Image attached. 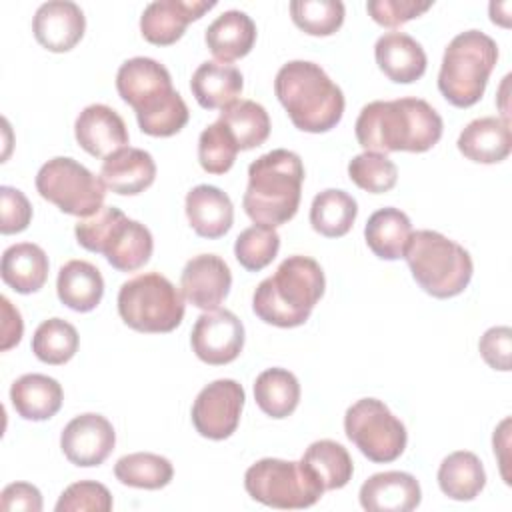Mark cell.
Here are the masks:
<instances>
[{"label":"cell","instance_id":"3","mask_svg":"<svg viewBox=\"0 0 512 512\" xmlns=\"http://www.w3.org/2000/svg\"><path fill=\"white\" fill-rule=\"evenodd\" d=\"M326 288L320 264L302 254L288 256L264 278L252 296L254 314L278 328L302 326Z\"/></svg>","mask_w":512,"mask_h":512},{"label":"cell","instance_id":"2","mask_svg":"<svg viewBox=\"0 0 512 512\" xmlns=\"http://www.w3.org/2000/svg\"><path fill=\"white\" fill-rule=\"evenodd\" d=\"M116 90L134 108L138 126L148 136H174L190 118L184 98L172 88L170 72L154 58L134 56L122 62L116 72Z\"/></svg>","mask_w":512,"mask_h":512},{"label":"cell","instance_id":"19","mask_svg":"<svg viewBox=\"0 0 512 512\" xmlns=\"http://www.w3.org/2000/svg\"><path fill=\"white\" fill-rule=\"evenodd\" d=\"M74 136L80 148L94 158H106L130 140L122 116L106 104L86 106L74 122Z\"/></svg>","mask_w":512,"mask_h":512},{"label":"cell","instance_id":"24","mask_svg":"<svg viewBox=\"0 0 512 512\" xmlns=\"http://www.w3.org/2000/svg\"><path fill=\"white\" fill-rule=\"evenodd\" d=\"M458 150L478 164H496L508 158L512 148L510 122L496 116H484L468 122L458 136Z\"/></svg>","mask_w":512,"mask_h":512},{"label":"cell","instance_id":"18","mask_svg":"<svg viewBox=\"0 0 512 512\" xmlns=\"http://www.w3.org/2000/svg\"><path fill=\"white\" fill-rule=\"evenodd\" d=\"M84 30V12L70 0H50L40 4L32 20L36 42L50 52L72 50L82 40Z\"/></svg>","mask_w":512,"mask_h":512},{"label":"cell","instance_id":"41","mask_svg":"<svg viewBox=\"0 0 512 512\" xmlns=\"http://www.w3.org/2000/svg\"><path fill=\"white\" fill-rule=\"evenodd\" d=\"M238 146L228 128L216 120L198 138V162L208 174H224L234 166Z\"/></svg>","mask_w":512,"mask_h":512},{"label":"cell","instance_id":"8","mask_svg":"<svg viewBox=\"0 0 512 512\" xmlns=\"http://www.w3.org/2000/svg\"><path fill=\"white\" fill-rule=\"evenodd\" d=\"M74 234L82 248L104 254L108 264L120 272L142 268L154 250L150 230L116 206H102L96 214L78 220Z\"/></svg>","mask_w":512,"mask_h":512},{"label":"cell","instance_id":"37","mask_svg":"<svg viewBox=\"0 0 512 512\" xmlns=\"http://www.w3.org/2000/svg\"><path fill=\"white\" fill-rule=\"evenodd\" d=\"M78 342V332L70 322L62 318H48L32 336V352L40 362L60 366L72 360L78 350Z\"/></svg>","mask_w":512,"mask_h":512},{"label":"cell","instance_id":"32","mask_svg":"<svg viewBox=\"0 0 512 512\" xmlns=\"http://www.w3.org/2000/svg\"><path fill=\"white\" fill-rule=\"evenodd\" d=\"M254 400L266 416L286 418L300 402V382L286 368H268L256 376Z\"/></svg>","mask_w":512,"mask_h":512},{"label":"cell","instance_id":"35","mask_svg":"<svg viewBox=\"0 0 512 512\" xmlns=\"http://www.w3.org/2000/svg\"><path fill=\"white\" fill-rule=\"evenodd\" d=\"M218 120L228 128L238 150L262 146L270 136V116L266 108L254 100H236L220 112Z\"/></svg>","mask_w":512,"mask_h":512},{"label":"cell","instance_id":"28","mask_svg":"<svg viewBox=\"0 0 512 512\" xmlns=\"http://www.w3.org/2000/svg\"><path fill=\"white\" fill-rule=\"evenodd\" d=\"M48 268V256L38 244L20 242L4 250L0 274L4 284L18 294H32L46 284Z\"/></svg>","mask_w":512,"mask_h":512},{"label":"cell","instance_id":"10","mask_svg":"<svg viewBox=\"0 0 512 512\" xmlns=\"http://www.w3.org/2000/svg\"><path fill=\"white\" fill-rule=\"evenodd\" d=\"M244 488L256 502L280 510L310 508L324 494L322 484L302 462L280 458L252 464L244 474Z\"/></svg>","mask_w":512,"mask_h":512},{"label":"cell","instance_id":"7","mask_svg":"<svg viewBox=\"0 0 512 512\" xmlns=\"http://www.w3.org/2000/svg\"><path fill=\"white\" fill-rule=\"evenodd\" d=\"M496 60L498 46L488 34L480 30L456 34L442 56L438 90L456 108L474 106L486 90Z\"/></svg>","mask_w":512,"mask_h":512},{"label":"cell","instance_id":"6","mask_svg":"<svg viewBox=\"0 0 512 512\" xmlns=\"http://www.w3.org/2000/svg\"><path fill=\"white\" fill-rule=\"evenodd\" d=\"M404 258L416 284L434 298L458 296L472 280L468 250L436 230L412 232Z\"/></svg>","mask_w":512,"mask_h":512},{"label":"cell","instance_id":"22","mask_svg":"<svg viewBox=\"0 0 512 512\" xmlns=\"http://www.w3.org/2000/svg\"><path fill=\"white\" fill-rule=\"evenodd\" d=\"M374 56L378 68L398 84H410L426 72V52L406 32H386L376 40Z\"/></svg>","mask_w":512,"mask_h":512},{"label":"cell","instance_id":"12","mask_svg":"<svg viewBox=\"0 0 512 512\" xmlns=\"http://www.w3.org/2000/svg\"><path fill=\"white\" fill-rule=\"evenodd\" d=\"M348 440L372 462H394L406 448V426L378 398H362L344 414Z\"/></svg>","mask_w":512,"mask_h":512},{"label":"cell","instance_id":"25","mask_svg":"<svg viewBox=\"0 0 512 512\" xmlns=\"http://www.w3.org/2000/svg\"><path fill=\"white\" fill-rule=\"evenodd\" d=\"M244 88L242 72L226 62H202L190 80L196 102L206 110H224L238 100Z\"/></svg>","mask_w":512,"mask_h":512},{"label":"cell","instance_id":"4","mask_svg":"<svg viewBox=\"0 0 512 512\" xmlns=\"http://www.w3.org/2000/svg\"><path fill=\"white\" fill-rule=\"evenodd\" d=\"M304 164L286 148H276L248 166V186L242 198L244 212L254 224L282 226L300 206Z\"/></svg>","mask_w":512,"mask_h":512},{"label":"cell","instance_id":"14","mask_svg":"<svg viewBox=\"0 0 512 512\" xmlns=\"http://www.w3.org/2000/svg\"><path fill=\"white\" fill-rule=\"evenodd\" d=\"M190 344L202 362L210 366L228 364L236 360L244 348V324L230 310H208L198 316Z\"/></svg>","mask_w":512,"mask_h":512},{"label":"cell","instance_id":"45","mask_svg":"<svg viewBox=\"0 0 512 512\" xmlns=\"http://www.w3.org/2000/svg\"><path fill=\"white\" fill-rule=\"evenodd\" d=\"M478 350L490 368L508 372L512 362V330L508 326L488 328L478 342Z\"/></svg>","mask_w":512,"mask_h":512},{"label":"cell","instance_id":"11","mask_svg":"<svg viewBox=\"0 0 512 512\" xmlns=\"http://www.w3.org/2000/svg\"><path fill=\"white\" fill-rule=\"evenodd\" d=\"M38 194L64 214L88 218L104 206L106 186L86 166L68 156H56L36 174Z\"/></svg>","mask_w":512,"mask_h":512},{"label":"cell","instance_id":"46","mask_svg":"<svg viewBox=\"0 0 512 512\" xmlns=\"http://www.w3.org/2000/svg\"><path fill=\"white\" fill-rule=\"evenodd\" d=\"M0 508L4 512L24 510V512H40L42 510V494L36 486L28 482H12L0 494Z\"/></svg>","mask_w":512,"mask_h":512},{"label":"cell","instance_id":"34","mask_svg":"<svg viewBox=\"0 0 512 512\" xmlns=\"http://www.w3.org/2000/svg\"><path fill=\"white\" fill-rule=\"evenodd\" d=\"M356 214L358 204L348 192L328 188L314 196L310 206V224L326 238H340L350 232Z\"/></svg>","mask_w":512,"mask_h":512},{"label":"cell","instance_id":"13","mask_svg":"<svg viewBox=\"0 0 512 512\" xmlns=\"http://www.w3.org/2000/svg\"><path fill=\"white\" fill-rule=\"evenodd\" d=\"M244 388L232 378H220L204 386L192 404V424L196 432L210 440L232 436L240 424L244 408Z\"/></svg>","mask_w":512,"mask_h":512},{"label":"cell","instance_id":"26","mask_svg":"<svg viewBox=\"0 0 512 512\" xmlns=\"http://www.w3.org/2000/svg\"><path fill=\"white\" fill-rule=\"evenodd\" d=\"M208 50L218 62H232L244 58L256 42V24L242 10L222 12L204 34Z\"/></svg>","mask_w":512,"mask_h":512},{"label":"cell","instance_id":"21","mask_svg":"<svg viewBox=\"0 0 512 512\" xmlns=\"http://www.w3.org/2000/svg\"><path fill=\"white\" fill-rule=\"evenodd\" d=\"M100 178L112 192L120 196H136L152 186L156 178V162L150 152L124 146L104 158Z\"/></svg>","mask_w":512,"mask_h":512},{"label":"cell","instance_id":"33","mask_svg":"<svg viewBox=\"0 0 512 512\" xmlns=\"http://www.w3.org/2000/svg\"><path fill=\"white\" fill-rule=\"evenodd\" d=\"M300 462L322 484L324 492L344 488L354 472V464L348 450L334 440L312 442L302 454Z\"/></svg>","mask_w":512,"mask_h":512},{"label":"cell","instance_id":"40","mask_svg":"<svg viewBox=\"0 0 512 512\" xmlns=\"http://www.w3.org/2000/svg\"><path fill=\"white\" fill-rule=\"evenodd\" d=\"M348 176L358 188L372 194H382L396 186L398 168L386 154L364 150L348 162Z\"/></svg>","mask_w":512,"mask_h":512},{"label":"cell","instance_id":"47","mask_svg":"<svg viewBox=\"0 0 512 512\" xmlns=\"http://www.w3.org/2000/svg\"><path fill=\"white\" fill-rule=\"evenodd\" d=\"M2 302V350H10L12 346H16L22 338L24 332V324H22V316L20 312L10 304V300L6 296L0 298Z\"/></svg>","mask_w":512,"mask_h":512},{"label":"cell","instance_id":"16","mask_svg":"<svg viewBox=\"0 0 512 512\" xmlns=\"http://www.w3.org/2000/svg\"><path fill=\"white\" fill-rule=\"evenodd\" d=\"M232 274L228 264L216 254H198L190 258L180 276L182 296L196 308L216 310L228 296Z\"/></svg>","mask_w":512,"mask_h":512},{"label":"cell","instance_id":"15","mask_svg":"<svg viewBox=\"0 0 512 512\" xmlns=\"http://www.w3.org/2000/svg\"><path fill=\"white\" fill-rule=\"evenodd\" d=\"M116 444V432L102 414L86 412L72 418L62 434L60 448L74 466H100Z\"/></svg>","mask_w":512,"mask_h":512},{"label":"cell","instance_id":"9","mask_svg":"<svg viewBox=\"0 0 512 512\" xmlns=\"http://www.w3.org/2000/svg\"><path fill=\"white\" fill-rule=\"evenodd\" d=\"M118 314L132 330L172 332L184 318V296L160 272L138 274L120 286Z\"/></svg>","mask_w":512,"mask_h":512},{"label":"cell","instance_id":"29","mask_svg":"<svg viewBox=\"0 0 512 512\" xmlns=\"http://www.w3.org/2000/svg\"><path fill=\"white\" fill-rule=\"evenodd\" d=\"M56 292L60 302L70 310L90 312L104 296V278L94 264L86 260H70L58 272Z\"/></svg>","mask_w":512,"mask_h":512},{"label":"cell","instance_id":"31","mask_svg":"<svg viewBox=\"0 0 512 512\" xmlns=\"http://www.w3.org/2000/svg\"><path fill=\"white\" fill-rule=\"evenodd\" d=\"M438 486L452 500H474L486 486V472L474 452L448 454L438 468Z\"/></svg>","mask_w":512,"mask_h":512},{"label":"cell","instance_id":"43","mask_svg":"<svg viewBox=\"0 0 512 512\" xmlns=\"http://www.w3.org/2000/svg\"><path fill=\"white\" fill-rule=\"evenodd\" d=\"M428 8H432V2H420V0H370L366 2V10L370 18L386 28H396L406 24L408 20L418 18Z\"/></svg>","mask_w":512,"mask_h":512},{"label":"cell","instance_id":"20","mask_svg":"<svg viewBox=\"0 0 512 512\" xmlns=\"http://www.w3.org/2000/svg\"><path fill=\"white\" fill-rule=\"evenodd\" d=\"M360 504L368 512H410L422 500L418 480L408 472H378L360 486Z\"/></svg>","mask_w":512,"mask_h":512},{"label":"cell","instance_id":"17","mask_svg":"<svg viewBox=\"0 0 512 512\" xmlns=\"http://www.w3.org/2000/svg\"><path fill=\"white\" fill-rule=\"evenodd\" d=\"M216 2L208 0H156L150 2L140 16V32L144 40L156 46H170L182 38L192 20L202 18Z\"/></svg>","mask_w":512,"mask_h":512},{"label":"cell","instance_id":"27","mask_svg":"<svg viewBox=\"0 0 512 512\" xmlns=\"http://www.w3.org/2000/svg\"><path fill=\"white\" fill-rule=\"evenodd\" d=\"M62 400V386L46 374H24L10 386V402L24 420L40 422L52 418L60 410Z\"/></svg>","mask_w":512,"mask_h":512},{"label":"cell","instance_id":"36","mask_svg":"<svg viewBox=\"0 0 512 512\" xmlns=\"http://www.w3.org/2000/svg\"><path fill=\"white\" fill-rule=\"evenodd\" d=\"M114 476L124 486L158 490L170 484L174 476L172 462L160 454L134 452L122 456L114 466Z\"/></svg>","mask_w":512,"mask_h":512},{"label":"cell","instance_id":"30","mask_svg":"<svg viewBox=\"0 0 512 512\" xmlns=\"http://www.w3.org/2000/svg\"><path fill=\"white\" fill-rule=\"evenodd\" d=\"M410 236V218L402 210L392 206L376 210L364 226V238L368 248L382 260L404 258V250Z\"/></svg>","mask_w":512,"mask_h":512},{"label":"cell","instance_id":"5","mask_svg":"<svg viewBox=\"0 0 512 512\" xmlns=\"http://www.w3.org/2000/svg\"><path fill=\"white\" fill-rule=\"evenodd\" d=\"M274 92L292 124L302 132H328L342 120L344 94L314 62H286L274 78Z\"/></svg>","mask_w":512,"mask_h":512},{"label":"cell","instance_id":"23","mask_svg":"<svg viewBox=\"0 0 512 512\" xmlns=\"http://www.w3.org/2000/svg\"><path fill=\"white\" fill-rule=\"evenodd\" d=\"M192 230L208 240L224 236L234 222V206L226 192L210 184H198L186 194L184 204Z\"/></svg>","mask_w":512,"mask_h":512},{"label":"cell","instance_id":"38","mask_svg":"<svg viewBox=\"0 0 512 512\" xmlns=\"http://www.w3.org/2000/svg\"><path fill=\"white\" fill-rule=\"evenodd\" d=\"M340 0H294L290 2L292 22L310 36H330L344 22Z\"/></svg>","mask_w":512,"mask_h":512},{"label":"cell","instance_id":"44","mask_svg":"<svg viewBox=\"0 0 512 512\" xmlns=\"http://www.w3.org/2000/svg\"><path fill=\"white\" fill-rule=\"evenodd\" d=\"M0 232L2 234H18L28 228L32 220V206L24 192L12 186L0 188Z\"/></svg>","mask_w":512,"mask_h":512},{"label":"cell","instance_id":"1","mask_svg":"<svg viewBox=\"0 0 512 512\" xmlns=\"http://www.w3.org/2000/svg\"><path fill=\"white\" fill-rule=\"evenodd\" d=\"M354 130L366 152H426L442 138L444 124L426 100L398 98L366 104Z\"/></svg>","mask_w":512,"mask_h":512},{"label":"cell","instance_id":"42","mask_svg":"<svg viewBox=\"0 0 512 512\" xmlns=\"http://www.w3.org/2000/svg\"><path fill=\"white\" fill-rule=\"evenodd\" d=\"M108 512L112 510L110 490L94 480H80L70 484L56 502V512Z\"/></svg>","mask_w":512,"mask_h":512},{"label":"cell","instance_id":"39","mask_svg":"<svg viewBox=\"0 0 512 512\" xmlns=\"http://www.w3.org/2000/svg\"><path fill=\"white\" fill-rule=\"evenodd\" d=\"M280 250V236L272 226L254 224L242 230L234 242V256L242 268L258 272L266 268Z\"/></svg>","mask_w":512,"mask_h":512}]
</instances>
